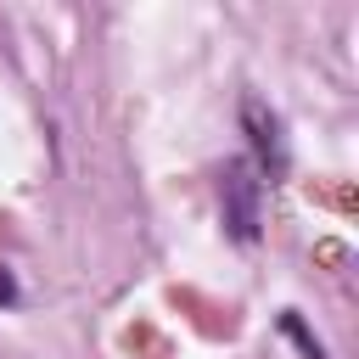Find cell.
<instances>
[{"label": "cell", "mask_w": 359, "mask_h": 359, "mask_svg": "<svg viewBox=\"0 0 359 359\" xmlns=\"http://www.w3.org/2000/svg\"><path fill=\"white\" fill-rule=\"evenodd\" d=\"M17 297H22V292H17V275H11L6 264H0V309H11Z\"/></svg>", "instance_id": "cell-4"}, {"label": "cell", "mask_w": 359, "mask_h": 359, "mask_svg": "<svg viewBox=\"0 0 359 359\" xmlns=\"http://www.w3.org/2000/svg\"><path fill=\"white\" fill-rule=\"evenodd\" d=\"M219 219H224L230 241H241V247H252L264 230V174L247 157H230L219 168Z\"/></svg>", "instance_id": "cell-1"}, {"label": "cell", "mask_w": 359, "mask_h": 359, "mask_svg": "<svg viewBox=\"0 0 359 359\" xmlns=\"http://www.w3.org/2000/svg\"><path fill=\"white\" fill-rule=\"evenodd\" d=\"M280 337H292V342L303 348V359H325V348L314 342V331H309V325H303L297 314H280Z\"/></svg>", "instance_id": "cell-3"}, {"label": "cell", "mask_w": 359, "mask_h": 359, "mask_svg": "<svg viewBox=\"0 0 359 359\" xmlns=\"http://www.w3.org/2000/svg\"><path fill=\"white\" fill-rule=\"evenodd\" d=\"M241 129H247V146H252V168L258 174H269V180H280L286 168H292V151H286V123H280V112L275 107H264L258 95H241Z\"/></svg>", "instance_id": "cell-2"}]
</instances>
